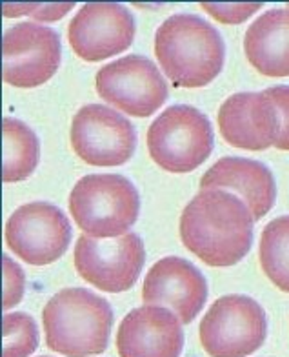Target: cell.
<instances>
[{"instance_id":"cell-11","label":"cell","mask_w":289,"mask_h":357,"mask_svg":"<svg viewBox=\"0 0 289 357\" xmlns=\"http://www.w3.org/2000/svg\"><path fill=\"white\" fill-rule=\"evenodd\" d=\"M71 146L86 165L120 166L135 153V126L117 109L88 104L73 117Z\"/></svg>"},{"instance_id":"cell-22","label":"cell","mask_w":289,"mask_h":357,"mask_svg":"<svg viewBox=\"0 0 289 357\" xmlns=\"http://www.w3.org/2000/svg\"><path fill=\"white\" fill-rule=\"evenodd\" d=\"M2 278H4V294H2V306L4 310H10L19 305L26 290V273L22 268L15 263L13 259L4 255L2 257Z\"/></svg>"},{"instance_id":"cell-3","label":"cell","mask_w":289,"mask_h":357,"mask_svg":"<svg viewBox=\"0 0 289 357\" xmlns=\"http://www.w3.org/2000/svg\"><path fill=\"white\" fill-rule=\"evenodd\" d=\"M111 305L86 288H64L42 312L46 344L65 357L106 352L113 328Z\"/></svg>"},{"instance_id":"cell-6","label":"cell","mask_w":289,"mask_h":357,"mask_svg":"<svg viewBox=\"0 0 289 357\" xmlns=\"http://www.w3.org/2000/svg\"><path fill=\"white\" fill-rule=\"evenodd\" d=\"M266 312L247 296H224L205 312L201 323V343L211 357H247L264 344Z\"/></svg>"},{"instance_id":"cell-15","label":"cell","mask_w":289,"mask_h":357,"mask_svg":"<svg viewBox=\"0 0 289 357\" xmlns=\"http://www.w3.org/2000/svg\"><path fill=\"white\" fill-rule=\"evenodd\" d=\"M182 323L169 308L144 305L122 319L117 332L120 357H180Z\"/></svg>"},{"instance_id":"cell-7","label":"cell","mask_w":289,"mask_h":357,"mask_svg":"<svg viewBox=\"0 0 289 357\" xmlns=\"http://www.w3.org/2000/svg\"><path fill=\"white\" fill-rule=\"evenodd\" d=\"M146 263L144 243L136 234L97 239L82 234L75 245L79 275L102 291L118 294L133 288Z\"/></svg>"},{"instance_id":"cell-24","label":"cell","mask_w":289,"mask_h":357,"mask_svg":"<svg viewBox=\"0 0 289 357\" xmlns=\"http://www.w3.org/2000/svg\"><path fill=\"white\" fill-rule=\"evenodd\" d=\"M264 93L275 102L280 115V133L275 141V148L289 151V86H271Z\"/></svg>"},{"instance_id":"cell-19","label":"cell","mask_w":289,"mask_h":357,"mask_svg":"<svg viewBox=\"0 0 289 357\" xmlns=\"http://www.w3.org/2000/svg\"><path fill=\"white\" fill-rule=\"evenodd\" d=\"M260 266L270 281L289 291V215L267 222L260 237Z\"/></svg>"},{"instance_id":"cell-20","label":"cell","mask_w":289,"mask_h":357,"mask_svg":"<svg viewBox=\"0 0 289 357\" xmlns=\"http://www.w3.org/2000/svg\"><path fill=\"white\" fill-rule=\"evenodd\" d=\"M2 341V357H29L38 348L37 323L31 315L24 312L4 314Z\"/></svg>"},{"instance_id":"cell-12","label":"cell","mask_w":289,"mask_h":357,"mask_svg":"<svg viewBox=\"0 0 289 357\" xmlns=\"http://www.w3.org/2000/svg\"><path fill=\"white\" fill-rule=\"evenodd\" d=\"M73 52L88 62H98L126 52L135 38V20L126 6L113 2L84 4L68 28Z\"/></svg>"},{"instance_id":"cell-23","label":"cell","mask_w":289,"mask_h":357,"mask_svg":"<svg viewBox=\"0 0 289 357\" xmlns=\"http://www.w3.org/2000/svg\"><path fill=\"white\" fill-rule=\"evenodd\" d=\"M211 17L224 24H240L257 13L262 8L258 2H240V4H224V2H204L201 4Z\"/></svg>"},{"instance_id":"cell-16","label":"cell","mask_w":289,"mask_h":357,"mask_svg":"<svg viewBox=\"0 0 289 357\" xmlns=\"http://www.w3.org/2000/svg\"><path fill=\"white\" fill-rule=\"evenodd\" d=\"M201 190H229L238 193L251 210L255 221L266 217L276 201V184L271 169L258 160L244 157L217 160L202 177Z\"/></svg>"},{"instance_id":"cell-4","label":"cell","mask_w":289,"mask_h":357,"mask_svg":"<svg viewBox=\"0 0 289 357\" xmlns=\"http://www.w3.org/2000/svg\"><path fill=\"white\" fill-rule=\"evenodd\" d=\"M70 210L86 235L107 239L130 234L140 212L135 184L117 174L86 175L70 195Z\"/></svg>"},{"instance_id":"cell-13","label":"cell","mask_w":289,"mask_h":357,"mask_svg":"<svg viewBox=\"0 0 289 357\" xmlns=\"http://www.w3.org/2000/svg\"><path fill=\"white\" fill-rule=\"evenodd\" d=\"M146 305L164 306L189 324L201 314L208 299V282L193 263L182 257H164L151 266L144 279Z\"/></svg>"},{"instance_id":"cell-10","label":"cell","mask_w":289,"mask_h":357,"mask_svg":"<svg viewBox=\"0 0 289 357\" xmlns=\"http://www.w3.org/2000/svg\"><path fill=\"white\" fill-rule=\"evenodd\" d=\"M62 61L61 37L37 22H19L2 38V77L17 88H37L52 79Z\"/></svg>"},{"instance_id":"cell-18","label":"cell","mask_w":289,"mask_h":357,"mask_svg":"<svg viewBox=\"0 0 289 357\" xmlns=\"http://www.w3.org/2000/svg\"><path fill=\"white\" fill-rule=\"evenodd\" d=\"M4 135V162H2V181L20 183L35 172L40 159V142L28 124L13 117L2 121Z\"/></svg>"},{"instance_id":"cell-21","label":"cell","mask_w":289,"mask_h":357,"mask_svg":"<svg viewBox=\"0 0 289 357\" xmlns=\"http://www.w3.org/2000/svg\"><path fill=\"white\" fill-rule=\"evenodd\" d=\"M71 8H75L73 2H49V4H38V2H4L2 13L4 17H22L28 15L37 22H53L62 19Z\"/></svg>"},{"instance_id":"cell-5","label":"cell","mask_w":289,"mask_h":357,"mask_svg":"<svg viewBox=\"0 0 289 357\" xmlns=\"http://www.w3.org/2000/svg\"><path fill=\"white\" fill-rule=\"evenodd\" d=\"M214 133L210 119L187 104L164 109L148 130L151 159L171 174H187L211 155Z\"/></svg>"},{"instance_id":"cell-25","label":"cell","mask_w":289,"mask_h":357,"mask_svg":"<svg viewBox=\"0 0 289 357\" xmlns=\"http://www.w3.org/2000/svg\"><path fill=\"white\" fill-rule=\"evenodd\" d=\"M286 8H288V10H289V4H288V6H286Z\"/></svg>"},{"instance_id":"cell-8","label":"cell","mask_w":289,"mask_h":357,"mask_svg":"<svg viewBox=\"0 0 289 357\" xmlns=\"http://www.w3.org/2000/svg\"><path fill=\"white\" fill-rule=\"evenodd\" d=\"M6 245L33 266L55 263L71 243V222L61 208L49 202H28L6 222Z\"/></svg>"},{"instance_id":"cell-1","label":"cell","mask_w":289,"mask_h":357,"mask_svg":"<svg viewBox=\"0 0 289 357\" xmlns=\"http://www.w3.org/2000/svg\"><path fill=\"white\" fill-rule=\"evenodd\" d=\"M251 210L226 190H201L180 215V239L210 266L240 263L253 245Z\"/></svg>"},{"instance_id":"cell-9","label":"cell","mask_w":289,"mask_h":357,"mask_svg":"<svg viewBox=\"0 0 289 357\" xmlns=\"http://www.w3.org/2000/svg\"><path fill=\"white\" fill-rule=\"evenodd\" d=\"M106 102L133 117H150L168 100V82L148 56L127 55L98 70L95 80Z\"/></svg>"},{"instance_id":"cell-17","label":"cell","mask_w":289,"mask_h":357,"mask_svg":"<svg viewBox=\"0 0 289 357\" xmlns=\"http://www.w3.org/2000/svg\"><path fill=\"white\" fill-rule=\"evenodd\" d=\"M244 50L258 73L289 77V10H270L247 28Z\"/></svg>"},{"instance_id":"cell-2","label":"cell","mask_w":289,"mask_h":357,"mask_svg":"<svg viewBox=\"0 0 289 357\" xmlns=\"http://www.w3.org/2000/svg\"><path fill=\"white\" fill-rule=\"evenodd\" d=\"M155 55L162 71L180 88H202L219 77L224 40L214 26L196 15H173L155 33Z\"/></svg>"},{"instance_id":"cell-14","label":"cell","mask_w":289,"mask_h":357,"mask_svg":"<svg viewBox=\"0 0 289 357\" xmlns=\"http://www.w3.org/2000/svg\"><path fill=\"white\" fill-rule=\"evenodd\" d=\"M219 130L228 144L249 151H264L280 133L275 102L262 93H235L219 109Z\"/></svg>"}]
</instances>
